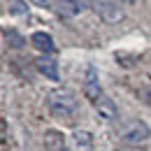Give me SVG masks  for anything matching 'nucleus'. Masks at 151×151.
<instances>
[{
  "mask_svg": "<svg viewBox=\"0 0 151 151\" xmlns=\"http://www.w3.org/2000/svg\"><path fill=\"white\" fill-rule=\"evenodd\" d=\"M30 42H33V47L40 49L42 54H51V51H54V40H51V35H47V33H33V35H30Z\"/></svg>",
  "mask_w": 151,
  "mask_h": 151,
  "instance_id": "nucleus-9",
  "label": "nucleus"
},
{
  "mask_svg": "<svg viewBox=\"0 0 151 151\" xmlns=\"http://www.w3.org/2000/svg\"><path fill=\"white\" fill-rule=\"evenodd\" d=\"M72 139H75V144L81 149H91V132H86V130H75L72 132Z\"/></svg>",
  "mask_w": 151,
  "mask_h": 151,
  "instance_id": "nucleus-10",
  "label": "nucleus"
},
{
  "mask_svg": "<svg viewBox=\"0 0 151 151\" xmlns=\"http://www.w3.org/2000/svg\"><path fill=\"white\" fill-rule=\"evenodd\" d=\"M149 137H151L149 126H147L144 121H139V119H128V121H123V123L119 126V139H121L123 144L139 147V144L149 142Z\"/></svg>",
  "mask_w": 151,
  "mask_h": 151,
  "instance_id": "nucleus-2",
  "label": "nucleus"
},
{
  "mask_svg": "<svg viewBox=\"0 0 151 151\" xmlns=\"http://www.w3.org/2000/svg\"><path fill=\"white\" fill-rule=\"evenodd\" d=\"M84 95L91 100V102H98L100 98H102V86H100V81H98V75H95V70L91 68L88 70V75L84 79Z\"/></svg>",
  "mask_w": 151,
  "mask_h": 151,
  "instance_id": "nucleus-4",
  "label": "nucleus"
},
{
  "mask_svg": "<svg viewBox=\"0 0 151 151\" xmlns=\"http://www.w3.org/2000/svg\"><path fill=\"white\" fill-rule=\"evenodd\" d=\"M42 144H44V151H68L65 149V137L58 130H47L42 137Z\"/></svg>",
  "mask_w": 151,
  "mask_h": 151,
  "instance_id": "nucleus-7",
  "label": "nucleus"
},
{
  "mask_svg": "<svg viewBox=\"0 0 151 151\" xmlns=\"http://www.w3.org/2000/svg\"><path fill=\"white\" fill-rule=\"evenodd\" d=\"M95 12L105 23H119L123 19V7L116 0H98L95 2Z\"/></svg>",
  "mask_w": 151,
  "mask_h": 151,
  "instance_id": "nucleus-3",
  "label": "nucleus"
},
{
  "mask_svg": "<svg viewBox=\"0 0 151 151\" xmlns=\"http://www.w3.org/2000/svg\"><path fill=\"white\" fill-rule=\"evenodd\" d=\"M144 98H147V102H149V105H151V86H149V88H147V93H144Z\"/></svg>",
  "mask_w": 151,
  "mask_h": 151,
  "instance_id": "nucleus-13",
  "label": "nucleus"
},
{
  "mask_svg": "<svg viewBox=\"0 0 151 151\" xmlns=\"http://www.w3.org/2000/svg\"><path fill=\"white\" fill-rule=\"evenodd\" d=\"M33 5H37V7H54L51 5V0H30Z\"/></svg>",
  "mask_w": 151,
  "mask_h": 151,
  "instance_id": "nucleus-12",
  "label": "nucleus"
},
{
  "mask_svg": "<svg viewBox=\"0 0 151 151\" xmlns=\"http://www.w3.org/2000/svg\"><path fill=\"white\" fill-rule=\"evenodd\" d=\"M93 109H95L100 121H114L116 119V105L112 102V98H107V95H102L98 102H93Z\"/></svg>",
  "mask_w": 151,
  "mask_h": 151,
  "instance_id": "nucleus-5",
  "label": "nucleus"
},
{
  "mask_svg": "<svg viewBox=\"0 0 151 151\" xmlns=\"http://www.w3.org/2000/svg\"><path fill=\"white\" fill-rule=\"evenodd\" d=\"M7 5H9V7H7L9 14H26V12H28V5H26L23 0H9Z\"/></svg>",
  "mask_w": 151,
  "mask_h": 151,
  "instance_id": "nucleus-11",
  "label": "nucleus"
},
{
  "mask_svg": "<svg viewBox=\"0 0 151 151\" xmlns=\"http://www.w3.org/2000/svg\"><path fill=\"white\" fill-rule=\"evenodd\" d=\"M35 65H37V70L47 77V79H54V81L58 79V65H56V60H54L51 56H47V54H44L42 58L35 60Z\"/></svg>",
  "mask_w": 151,
  "mask_h": 151,
  "instance_id": "nucleus-8",
  "label": "nucleus"
},
{
  "mask_svg": "<svg viewBox=\"0 0 151 151\" xmlns=\"http://www.w3.org/2000/svg\"><path fill=\"white\" fill-rule=\"evenodd\" d=\"M116 2H128V5H130V2H135V0H116Z\"/></svg>",
  "mask_w": 151,
  "mask_h": 151,
  "instance_id": "nucleus-14",
  "label": "nucleus"
},
{
  "mask_svg": "<svg viewBox=\"0 0 151 151\" xmlns=\"http://www.w3.org/2000/svg\"><path fill=\"white\" fill-rule=\"evenodd\" d=\"M54 9H56V14L60 19H72V17H77L84 9V5L79 0H58L54 5Z\"/></svg>",
  "mask_w": 151,
  "mask_h": 151,
  "instance_id": "nucleus-6",
  "label": "nucleus"
},
{
  "mask_svg": "<svg viewBox=\"0 0 151 151\" xmlns=\"http://www.w3.org/2000/svg\"><path fill=\"white\" fill-rule=\"evenodd\" d=\"M49 109L56 119H72L77 112V95L70 88H56L49 95Z\"/></svg>",
  "mask_w": 151,
  "mask_h": 151,
  "instance_id": "nucleus-1",
  "label": "nucleus"
}]
</instances>
